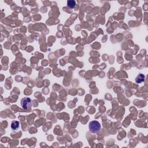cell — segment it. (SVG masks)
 Here are the masks:
<instances>
[{"label": "cell", "instance_id": "6da1fadb", "mask_svg": "<svg viewBox=\"0 0 148 148\" xmlns=\"http://www.w3.org/2000/svg\"><path fill=\"white\" fill-rule=\"evenodd\" d=\"M89 128L91 133L93 134H96L99 133L100 130L101 124L98 121H92L89 123Z\"/></svg>", "mask_w": 148, "mask_h": 148}, {"label": "cell", "instance_id": "7a4b0ae2", "mask_svg": "<svg viewBox=\"0 0 148 148\" xmlns=\"http://www.w3.org/2000/svg\"><path fill=\"white\" fill-rule=\"evenodd\" d=\"M21 106L24 110H29L32 106L31 99L28 97H25L21 99Z\"/></svg>", "mask_w": 148, "mask_h": 148}, {"label": "cell", "instance_id": "3957f363", "mask_svg": "<svg viewBox=\"0 0 148 148\" xmlns=\"http://www.w3.org/2000/svg\"><path fill=\"white\" fill-rule=\"evenodd\" d=\"M145 80V76L142 74H140L136 78L135 82L137 83H141L144 82Z\"/></svg>", "mask_w": 148, "mask_h": 148}, {"label": "cell", "instance_id": "277c9868", "mask_svg": "<svg viewBox=\"0 0 148 148\" xmlns=\"http://www.w3.org/2000/svg\"><path fill=\"white\" fill-rule=\"evenodd\" d=\"M19 127V122L18 121H13L11 124V128L13 131H16Z\"/></svg>", "mask_w": 148, "mask_h": 148}, {"label": "cell", "instance_id": "5b68a950", "mask_svg": "<svg viewBox=\"0 0 148 148\" xmlns=\"http://www.w3.org/2000/svg\"><path fill=\"white\" fill-rule=\"evenodd\" d=\"M67 6L71 9L74 8L76 6V1L74 0H69L67 1Z\"/></svg>", "mask_w": 148, "mask_h": 148}]
</instances>
